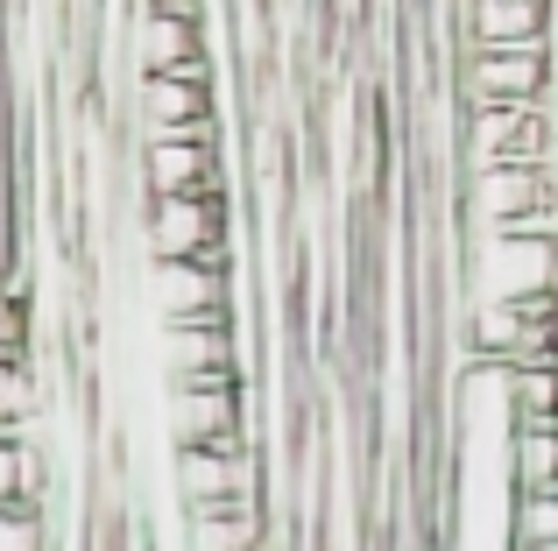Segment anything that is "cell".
Wrapping results in <instances>:
<instances>
[{
    "label": "cell",
    "instance_id": "cell-1",
    "mask_svg": "<svg viewBox=\"0 0 558 551\" xmlns=\"http://www.w3.org/2000/svg\"><path fill=\"white\" fill-rule=\"evenodd\" d=\"M142 248H149V262H227L233 269V206H227V192L149 198V206H142Z\"/></svg>",
    "mask_w": 558,
    "mask_h": 551
},
{
    "label": "cell",
    "instance_id": "cell-14",
    "mask_svg": "<svg viewBox=\"0 0 558 551\" xmlns=\"http://www.w3.org/2000/svg\"><path fill=\"white\" fill-rule=\"evenodd\" d=\"M0 551H50V516L43 510H0Z\"/></svg>",
    "mask_w": 558,
    "mask_h": 551
},
{
    "label": "cell",
    "instance_id": "cell-5",
    "mask_svg": "<svg viewBox=\"0 0 558 551\" xmlns=\"http://www.w3.org/2000/svg\"><path fill=\"white\" fill-rule=\"evenodd\" d=\"M149 304L163 326L233 318V269L227 262H149Z\"/></svg>",
    "mask_w": 558,
    "mask_h": 551
},
{
    "label": "cell",
    "instance_id": "cell-6",
    "mask_svg": "<svg viewBox=\"0 0 558 551\" xmlns=\"http://www.w3.org/2000/svg\"><path fill=\"white\" fill-rule=\"evenodd\" d=\"M558 184L545 170H523V163H502V170H481V177L460 184V212L474 234H502V226H517L531 206H545Z\"/></svg>",
    "mask_w": 558,
    "mask_h": 551
},
{
    "label": "cell",
    "instance_id": "cell-10",
    "mask_svg": "<svg viewBox=\"0 0 558 551\" xmlns=\"http://www.w3.org/2000/svg\"><path fill=\"white\" fill-rule=\"evenodd\" d=\"M184 538L191 551H262L269 524L262 502H219V510H184Z\"/></svg>",
    "mask_w": 558,
    "mask_h": 551
},
{
    "label": "cell",
    "instance_id": "cell-9",
    "mask_svg": "<svg viewBox=\"0 0 558 551\" xmlns=\"http://www.w3.org/2000/svg\"><path fill=\"white\" fill-rule=\"evenodd\" d=\"M163 368H170V382H184V375H227V368H241V326H233V318L163 326Z\"/></svg>",
    "mask_w": 558,
    "mask_h": 551
},
{
    "label": "cell",
    "instance_id": "cell-2",
    "mask_svg": "<svg viewBox=\"0 0 558 551\" xmlns=\"http://www.w3.org/2000/svg\"><path fill=\"white\" fill-rule=\"evenodd\" d=\"M558 85V42H531V50H466L452 64V93L460 107H545Z\"/></svg>",
    "mask_w": 558,
    "mask_h": 551
},
{
    "label": "cell",
    "instance_id": "cell-11",
    "mask_svg": "<svg viewBox=\"0 0 558 551\" xmlns=\"http://www.w3.org/2000/svg\"><path fill=\"white\" fill-rule=\"evenodd\" d=\"M509 495H558V431H509Z\"/></svg>",
    "mask_w": 558,
    "mask_h": 551
},
{
    "label": "cell",
    "instance_id": "cell-7",
    "mask_svg": "<svg viewBox=\"0 0 558 551\" xmlns=\"http://www.w3.org/2000/svg\"><path fill=\"white\" fill-rule=\"evenodd\" d=\"M135 127L142 135H213L219 127L213 78H135Z\"/></svg>",
    "mask_w": 558,
    "mask_h": 551
},
{
    "label": "cell",
    "instance_id": "cell-12",
    "mask_svg": "<svg viewBox=\"0 0 558 551\" xmlns=\"http://www.w3.org/2000/svg\"><path fill=\"white\" fill-rule=\"evenodd\" d=\"M43 488H50L43 445L36 439H0V510H43Z\"/></svg>",
    "mask_w": 558,
    "mask_h": 551
},
{
    "label": "cell",
    "instance_id": "cell-4",
    "mask_svg": "<svg viewBox=\"0 0 558 551\" xmlns=\"http://www.w3.org/2000/svg\"><path fill=\"white\" fill-rule=\"evenodd\" d=\"M128 57H135V78H213L205 22H191V14H135Z\"/></svg>",
    "mask_w": 558,
    "mask_h": 551
},
{
    "label": "cell",
    "instance_id": "cell-13",
    "mask_svg": "<svg viewBox=\"0 0 558 551\" xmlns=\"http://www.w3.org/2000/svg\"><path fill=\"white\" fill-rule=\"evenodd\" d=\"M509 551H558V495H509Z\"/></svg>",
    "mask_w": 558,
    "mask_h": 551
},
{
    "label": "cell",
    "instance_id": "cell-3",
    "mask_svg": "<svg viewBox=\"0 0 558 551\" xmlns=\"http://www.w3.org/2000/svg\"><path fill=\"white\" fill-rule=\"evenodd\" d=\"M142 192H149V198L227 192V163H219V127H213V135H142Z\"/></svg>",
    "mask_w": 558,
    "mask_h": 551
},
{
    "label": "cell",
    "instance_id": "cell-8",
    "mask_svg": "<svg viewBox=\"0 0 558 551\" xmlns=\"http://www.w3.org/2000/svg\"><path fill=\"white\" fill-rule=\"evenodd\" d=\"M466 50H531L551 42V0H460Z\"/></svg>",
    "mask_w": 558,
    "mask_h": 551
}]
</instances>
